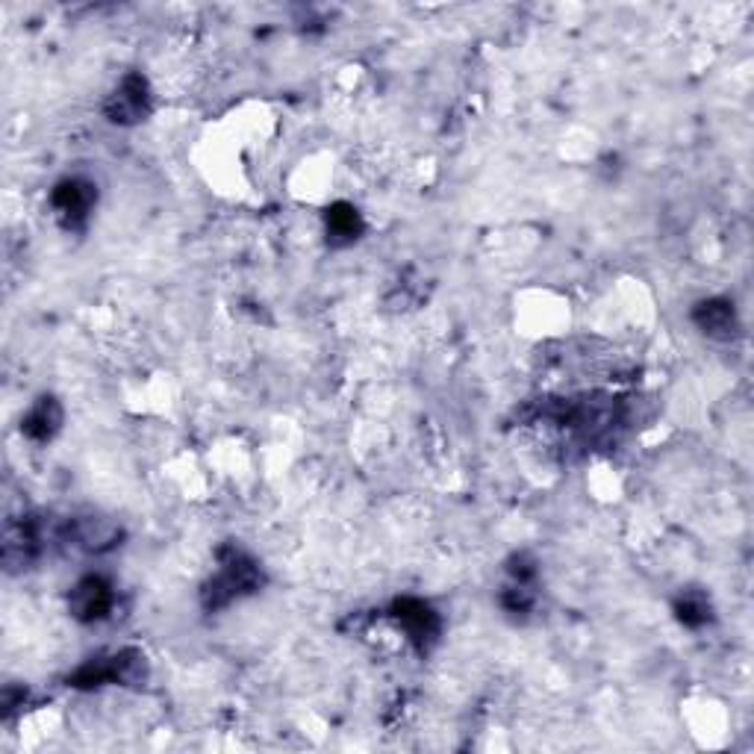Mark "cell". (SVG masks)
<instances>
[{
  "mask_svg": "<svg viewBox=\"0 0 754 754\" xmlns=\"http://www.w3.org/2000/svg\"><path fill=\"white\" fill-rule=\"evenodd\" d=\"M262 583L260 569L254 566V560H248L239 551H230V555L221 560V569L209 581L207 587V607H225L230 601H236L239 596H248Z\"/></svg>",
  "mask_w": 754,
  "mask_h": 754,
  "instance_id": "6da1fadb",
  "label": "cell"
},
{
  "mask_svg": "<svg viewBox=\"0 0 754 754\" xmlns=\"http://www.w3.org/2000/svg\"><path fill=\"white\" fill-rule=\"evenodd\" d=\"M95 186L89 180H80V177H69V180L56 183V189L51 192L53 216L60 218V225L69 227V230L86 227L89 213L95 207Z\"/></svg>",
  "mask_w": 754,
  "mask_h": 754,
  "instance_id": "7a4b0ae2",
  "label": "cell"
},
{
  "mask_svg": "<svg viewBox=\"0 0 754 754\" xmlns=\"http://www.w3.org/2000/svg\"><path fill=\"white\" fill-rule=\"evenodd\" d=\"M106 118L113 124H140L145 122V115L151 113V89L148 80L140 78V74H127V78L118 83L110 101L104 106Z\"/></svg>",
  "mask_w": 754,
  "mask_h": 754,
  "instance_id": "3957f363",
  "label": "cell"
},
{
  "mask_svg": "<svg viewBox=\"0 0 754 754\" xmlns=\"http://www.w3.org/2000/svg\"><path fill=\"white\" fill-rule=\"evenodd\" d=\"M113 605H115L113 587H110V581L101 578V575H86V578H80L69 596L71 616L86 624L106 619L110 610H113Z\"/></svg>",
  "mask_w": 754,
  "mask_h": 754,
  "instance_id": "277c9868",
  "label": "cell"
},
{
  "mask_svg": "<svg viewBox=\"0 0 754 754\" xmlns=\"http://www.w3.org/2000/svg\"><path fill=\"white\" fill-rule=\"evenodd\" d=\"M392 616H395V622L404 628L407 640L416 642L422 651H425L427 645L440 637V616H436L434 607L425 605V601H419V599L395 601Z\"/></svg>",
  "mask_w": 754,
  "mask_h": 754,
  "instance_id": "5b68a950",
  "label": "cell"
},
{
  "mask_svg": "<svg viewBox=\"0 0 754 754\" xmlns=\"http://www.w3.org/2000/svg\"><path fill=\"white\" fill-rule=\"evenodd\" d=\"M62 427V407L60 401L51 395H42L33 407L27 410V416L21 419V434L33 443H51L56 431Z\"/></svg>",
  "mask_w": 754,
  "mask_h": 754,
  "instance_id": "8992f818",
  "label": "cell"
},
{
  "mask_svg": "<svg viewBox=\"0 0 754 754\" xmlns=\"http://www.w3.org/2000/svg\"><path fill=\"white\" fill-rule=\"evenodd\" d=\"M324 225H328V239L333 248L354 245L360 239V234H363V218H360V213L351 204H333L328 209Z\"/></svg>",
  "mask_w": 754,
  "mask_h": 754,
  "instance_id": "52a82bcc",
  "label": "cell"
},
{
  "mask_svg": "<svg viewBox=\"0 0 754 754\" xmlns=\"http://www.w3.org/2000/svg\"><path fill=\"white\" fill-rule=\"evenodd\" d=\"M695 324L707 333V337L716 339H731L734 330H737V316H734V307L729 301H704L695 307L693 312Z\"/></svg>",
  "mask_w": 754,
  "mask_h": 754,
  "instance_id": "ba28073f",
  "label": "cell"
},
{
  "mask_svg": "<svg viewBox=\"0 0 754 754\" xmlns=\"http://www.w3.org/2000/svg\"><path fill=\"white\" fill-rule=\"evenodd\" d=\"M71 537L78 539V546H83L86 551H110V548L115 546V539H118V530H115V525H110L106 519L89 516V519L74 521Z\"/></svg>",
  "mask_w": 754,
  "mask_h": 754,
  "instance_id": "9c48e42d",
  "label": "cell"
},
{
  "mask_svg": "<svg viewBox=\"0 0 754 754\" xmlns=\"http://www.w3.org/2000/svg\"><path fill=\"white\" fill-rule=\"evenodd\" d=\"M675 613L684 624H690V628H699V624H704L707 619H711V605H707V599H704V596H699V592H684V596L678 599Z\"/></svg>",
  "mask_w": 754,
  "mask_h": 754,
  "instance_id": "30bf717a",
  "label": "cell"
}]
</instances>
